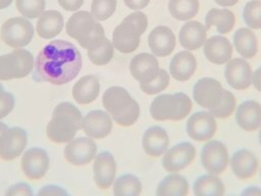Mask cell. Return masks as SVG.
Listing matches in <instances>:
<instances>
[{"mask_svg":"<svg viewBox=\"0 0 261 196\" xmlns=\"http://www.w3.org/2000/svg\"><path fill=\"white\" fill-rule=\"evenodd\" d=\"M49 155L46 150L33 147L27 150L20 161L21 169L24 176L31 180H40L49 169Z\"/></svg>","mask_w":261,"mask_h":196,"instance_id":"obj_14","label":"cell"},{"mask_svg":"<svg viewBox=\"0 0 261 196\" xmlns=\"http://www.w3.org/2000/svg\"><path fill=\"white\" fill-rule=\"evenodd\" d=\"M143 34L144 32L136 23L124 17L113 31L112 44L119 52L130 53L139 47Z\"/></svg>","mask_w":261,"mask_h":196,"instance_id":"obj_11","label":"cell"},{"mask_svg":"<svg viewBox=\"0 0 261 196\" xmlns=\"http://www.w3.org/2000/svg\"><path fill=\"white\" fill-rule=\"evenodd\" d=\"M205 57L214 64H225L231 59L232 45L227 38L215 35L207 39L203 45Z\"/></svg>","mask_w":261,"mask_h":196,"instance_id":"obj_21","label":"cell"},{"mask_svg":"<svg viewBox=\"0 0 261 196\" xmlns=\"http://www.w3.org/2000/svg\"><path fill=\"white\" fill-rule=\"evenodd\" d=\"M116 176V162L113 155L108 151L96 154L93 163V177L96 186L106 190L113 185Z\"/></svg>","mask_w":261,"mask_h":196,"instance_id":"obj_15","label":"cell"},{"mask_svg":"<svg viewBox=\"0 0 261 196\" xmlns=\"http://www.w3.org/2000/svg\"><path fill=\"white\" fill-rule=\"evenodd\" d=\"M258 138H259V143L261 145V130L259 131V135H258Z\"/></svg>","mask_w":261,"mask_h":196,"instance_id":"obj_51","label":"cell"},{"mask_svg":"<svg viewBox=\"0 0 261 196\" xmlns=\"http://www.w3.org/2000/svg\"><path fill=\"white\" fill-rule=\"evenodd\" d=\"M64 158L73 165H86L90 163L97 154L96 143L90 137L73 138L63 150Z\"/></svg>","mask_w":261,"mask_h":196,"instance_id":"obj_13","label":"cell"},{"mask_svg":"<svg viewBox=\"0 0 261 196\" xmlns=\"http://www.w3.org/2000/svg\"><path fill=\"white\" fill-rule=\"evenodd\" d=\"M170 81V76L165 69H159L158 75L150 82L140 84L141 90L147 95H155L165 90Z\"/></svg>","mask_w":261,"mask_h":196,"instance_id":"obj_37","label":"cell"},{"mask_svg":"<svg viewBox=\"0 0 261 196\" xmlns=\"http://www.w3.org/2000/svg\"><path fill=\"white\" fill-rule=\"evenodd\" d=\"M189 183L185 177L172 173L165 177L156 190L157 196H186L189 193Z\"/></svg>","mask_w":261,"mask_h":196,"instance_id":"obj_31","label":"cell"},{"mask_svg":"<svg viewBox=\"0 0 261 196\" xmlns=\"http://www.w3.org/2000/svg\"><path fill=\"white\" fill-rule=\"evenodd\" d=\"M7 129H8V127H7L4 122H1V121H0V139L2 138L4 132H5Z\"/></svg>","mask_w":261,"mask_h":196,"instance_id":"obj_50","label":"cell"},{"mask_svg":"<svg viewBox=\"0 0 261 196\" xmlns=\"http://www.w3.org/2000/svg\"><path fill=\"white\" fill-rule=\"evenodd\" d=\"M15 105L14 96L9 92L0 93V119L7 116L13 109Z\"/></svg>","mask_w":261,"mask_h":196,"instance_id":"obj_41","label":"cell"},{"mask_svg":"<svg viewBox=\"0 0 261 196\" xmlns=\"http://www.w3.org/2000/svg\"><path fill=\"white\" fill-rule=\"evenodd\" d=\"M242 196H261V188L259 187H248L241 194Z\"/></svg>","mask_w":261,"mask_h":196,"instance_id":"obj_47","label":"cell"},{"mask_svg":"<svg viewBox=\"0 0 261 196\" xmlns=\"http://www.w3.org/2000/svg\"><path fill=\"white\" fill-rule=\"evenodd\" d=\"M82 66L80 51L64 40H54L47 44L39 52L35 62L38 79L53 85L69 83L76 78Z\"/></svg>","mask_w":261,"mask_h":196,"instance_id":"obj_1","label":"cell"},{"mask_svg":"<svg viewBox=\"0 0 261 196\" xmlns=\"http://www.w3.org/2000/svg\"><path fill=\"white\" fill-rule=\"evenodd\" d=\"M230 167L239 180H248L254 177L258 169V159L254 153L247 149L236 151L230 160Z\"/></svg>","mask_w":261,"mask_h":196,"instance_id":"obj_24","label":"cell"},{"mask_svg":"<svg viewBox=\"0 0 261 196\" xmlns=\"http://www.w3.org/2000/svg\"><path fill=\"white\" fill-rule=\"evenodd\" d=\"M113 52L114 46L112 41L104 37L88 49V57L92 63L96 65H104L112 59Z\"/></svg>","mask_w":261,"mask_h":196,"instance_id":"obj_34","label":"cell"},{"mask_svg":"<svg viewBox=\"0 0 261 196\" xmlns=\"http://www.w3.org/2000/svg\"><path fill=\"white\" fill-rule=\"evenodd\" d=\"M3 91H4V88H3V86H2V84H1V83H0V93H1V92H3Z\"/></svg>","mask_w":261,"mask_h":196,"instance_id":"obj_52","label":"cell"},{"mask_svg":"<svg viewBox=\"0 0 261 196\" xmlns=\"http://www.w3.org/2000/svg\"><path fill=\"white\" fill-rule=\"evenodd\" d=\"M141 192L142 183L134 175H122L113 182V194L115 196H139Z\"/></svg>","mask_w":261,"mask_h":196,"instance_id":"obj_35","label":"cell"},{"mask_svg":"<svg viewBox=\"0 0 261 196\" xmlns=\"http://www.w3.org/2000/svg\"><path fill=\"white\" fill-rule=\"evenodd\" d=\"M66 32L87 50L105 37L103 27L91 12L86 10L76 11L68 18Z\"/></svg>","mask_w":261,"mask_h":196,"instance_id":"obj_4","label":"cell"},{"mask_svg":"<svg viewBox=\"0 0 261 196\" xmlns=\"http://www.w3.org/2000/svg\"><path fill=\"white\" fill-rule=\"evenodd\" d=\"M159 69L157 58L150 53L137 54L129 62V71L140 84L152 81L158 75Z\"/></svg>","mask_w":261,"mask_h":196,"instance_id":"obj_20","label":"cell"},{"mask_svg":"<svg viewBox=\"0 0 261 196\" xmlns=\"http://www.w3.org/2000/svg\"><path fill=\"white\" fill-rule=\"evenodd\" d=\"M200 8L199 0H169L168 11L178 20H189L196 16Z\"/></svg>","mask_w":261,"mask_h":196,"instance_id":"obj_33","label":"cell"},{"mask_svg":"<svg viewBox=\"0 0 261 196\" xmlns=\"http://www.w3.org/2000/svg\"><path fill=\"white\" fill-rule=\"evenodd\" d=\"M35 67L32 53L25 49L16 48L10 53L0 56V80L21 79L31 74Z\"/></svg>","mask_w":261,"mask_h":196,"instance_id":"obj_6","label":"cell"},{"mask_svg":"<svg viewBox=\"0 0 261 196\" xmlns=\"http://www.w3.org/2000/svg\"><path fill=\"white\" fill-rule=\"evenodd\" d=\"M38 196H65L68 195L67 191L56 185L44 186L38 193Z\"/></svg>","mask_w":261,"mask_h":196,"instance_id":"obj_43","label":"cell"},{"mask_svg":"<svg viewBox=\"0 0 261 196\" xmlns=\"http://www.w3.org/2000/svg\"><path fill=\"white\" fill-rule=\"evenodd\" d=\"M117 0H93L91 4V13L98 20L108 19L115 11Z\"/></svg>","mask_w":261,"mask_h":196,"instance_id":"obj_39","label":"cell"},{"mask_svg":"<svg viewBox=\"0 0 261 196\" xmlns=\"http://www.w3.org/2000/svg\"><path fill=\"white\" fill-rule=\"evenodd\" d=\"M243 17L250 29H261V0H250L243 9Z\"/></svg>","mask_w":261,"mask_h":196,"instance_id":"obj_36","label":"cell"},{"mask_svg":"<svg viewBox=\"0 0 261 196\" xmlns=\"http://www.w3.org/2000/svg\"><path fill=\"white\" fill-rule=\"evenodd\" d=\"M224 77L228 85L236 90H246L252 84V68L245 58H232L225 63Z\"/></svg>","mask_w":261,"mask_h":196,"instance_id":"obj_16","label":"cell"},{"mask_svg":"<svg viewBox=\"0 0 261 196\" xmlns=\"http://www.w3.org/2000/svg\"><path fill=\"white\" fill-rule=\"evenodd\" d=\"M236 107H237V101H236L234 95L230 91L226 90L221 103L216 108H214L213 110H211L209 112L212 113V115L215 118L216 117L217 118H226L234 112Z\"/></svg>","mask_w":261,"mask_h":196,"instance_id":"obj_40","label":"cell"},{"mask_svg":"<svg viewBox=\"0 0 261 196\" xmlns=\"http://www.w3.org/2000/svg\"><path fill=\"white\" fill-rule=\"evenodd\" d=\"M28 143L27 132L19 127L8 128L0 139V158L12 160L19 156Z\"/></svg>","mask_w":261,"mask_h":196,"instance_id":"obj_17","label":"cell"},{"mask_svg":"<svg viewBox=\"0 0 261 196\" xmlns=\"http://www.w3.org/2000/svg\"><path fill=\"white\" fill-rule=\"evenodd\" d=\"M196 148L190 142L178 143L163 154L162 166L169 173H178L188 167L195 159Z\"/></svg>","mask_w":261,"mask_h":196,"instance_id":"obj_10","label":"cell"},{"mask_svg":"<svg viewBox=\"0 0 261 196\" xmlns=\"http://www.w3.org/2000/svg\"><path fill=\"white\" fill-rule=\"evenodd\" d=\"M100 92L99 79L94 75L81 78L72 88V96L79 104H89L96 100Z\"/></svg>","mask_w":261,"mask_h":196,"instance_id":"obj_27","label":"cell"},{"mask_svg":"<svg viewBox=\"0 0 261 196\" xmlns=\"http://www.w3.org/2000/svg\"><path fill=\"white\" fill-rule=\"evenodd\" d=\"M236 23L233 12L227 8H211L205 16V27L210 29L215 27L220 34L229 33Z\"/></svg>","mask_w":261,"mask_h":196,"instance_id":"obj_30","label":"cell"},{"mask_svg":"<svg viewBox=\"0 0 261 196\" xmlns=\"http://www.w3.org/2000/svg\"><path fill=\"white\" fill-rule=\"evenodd\" d=\"M192 101L185 93L161 94L150 105V114L155 120H181L192 110Z\"/></svg>","mask_w":261,"mask_h":196,"instance_id":"obj_5","label":"cell"},{"mask_svg":"<svg viewBox=\"0 0 261 196\" xmlns=\"http://www.w3.org/2000/svg\"><path fill=\"white\" fill-rule=\"evenodd\" d=\"M214 1H215V3H217L220 6L229 7V6H232V5L237 4V2L239 0H214Z\"/></svg>","mask_w":261,"mask_h":196,"instance_id":"obj_48","label":"cell"},{"mask_svg":"<svg viewBox=\"0 0 261 196\" xmlns=\"http://www.w3.org/2000/svg\"><path fill=\"white\" fill-rule=\"evenodd\" d=\"M237 124L244 131L253 132L261 128V104L254 100L241 103L236 111Z\"/></svg>","mask_w":261,"mask_h":196,"instance_id":"obj_25","label":"cell"},{"mask_svg":"<svg viewBox=\"0 0 261 196\" xmlns=\"http://www.w3.org/2000/svg\"><path fill=\"white\" fill-rule=\"evenodd\" d=\"M169 138L167 132L158 126L147 129L142 138V146L144 151L152 156L159 157L168 149Z\"/></svg>","mask_w":261,"mask_h":196,"instance_id":"obj_23","label":"cell"},{"mask_svg":"<svg viewBox=\"0 0 261 196\" xmlns=\"http://www.w3.org/2000/svg\"><path fill=\"white\" fill-rule=\"evenodd\" d=\"M17 10L25 18H37L45 11V0H15Z\"/></svg>","mask_w":261,"mask_h":196,"instance_id":"obj_38","label":"cell"},{"mask_svg":"<svg viewBox=\"0 0 261 196\" xmlns=\"http://www.w3.org/2000/svg\"><path fill=\"white\" fill-rule=\"evenodd\" d=\"M186 130L189 137L195 141H209L217 131L216 119L209 111H197L188 118Z\"/></svg>","mask_w":261,"mask_h":196,"instance_id":"obj_12","label":"cell"},{"mask_svg":"<svg viewBox=\"0 0 261 196\" xmlns=\"http://www.w3.org/2000/svg\"><path fill=\"white\" fill-rule=\"evenodd\" d=\"M175 35L166 26L155 27L148 37V45L155 56L165 57L171 54L175 48Z\"/></svg>","mask_w":261,"mask_h":196,"instance_id":"obj_19","label":"cell"},{"mask_svg":"<svg viewBox=\"0 0 261 196\" xmlns=\"http://www.w3.org/2000/svg\"><path fill=\"white\" fill-rule=\"evenodd\" d=\"M197 69V59L189 50L177 52L170 61L169 71L171 77L178 82L190 80Z\"/></svg>","mask_w":261,"mask_h":196,"instance_id":"obj_26","label":"cell"},{"mask_svg":"<svg viewBox=\"0 0 261 196\" xmlns=\"http://www.w3.org/2000/svg\"><path fill=\"white\" fill-rule=\"evenodd\" d=\"M178 40L184 49L189 51L197 50L207 40V29L205 24L198 20H188L179 30Z\"/></svg>","mask_w":261,"mask_h":196,"instance_id":"obj_22","label":"cell"},{"mask_svg":"<svg viewBox=\"0 0 261 196\" xmlns=\"http://www.w3.org/2000/svg\"><path fill=\"white\" fill-rule=\"evenodd\" d=\"M102 103L111 118L121 127H129L140 117L138 102L122 87L108 88L103 94Z\"/></svg>","mask_w":261,"mask_h":196,"instance_id":"obj_3","label":"cell"},{"mask_svg":"<svg viewBox=\"0 0 261 196\" xmlns=\"http://www.w3.org/2000/svg\"><path fill=\"white\" fill-rule=\"evenodd\" d=\"M81 111L70 102H61L54 108L46 127L47 137L54 143H66L74 138L82 128Z\"/></svg>","mask_w":261,"mask_h":196,"instance_id":"obj_2","label":"cell"},{"mask_svg":"<svg viewBox=\"0 0 261 196\" xmlns=\"http://www.w3.org/2000/svg\"><path fill=\"white\" fill-rule=\"evenodd\" d=\"M201 163L208 174L219 176L224 173L229 163L226 146L217 140L207 142L201 151Z\"/></svg>","mask_w":261,"mask_h":196,"instance_id":"obj_9","label":"cell"},{"mask_svg":"<svg viewBox=\"0 0 261 196\" xmlns=\"http://www.w3.org/2000/svg\"><path fill=\"white\" fill-rule=\"evenodd\" d=\"M12 0H0V9H4L11 4Z\"/></svg>","mask_w":261,"mask_h":196,"instance_id":"obj_49","label":"cell"},{"mask_svg":"<svg viewBox=\"0 0 261 196\" xmlns=\"http://www.w3.org/2000/svg\"><path fill=\"white\" fill-rule=\"evenodd\" d=\"M0 37L9 47L22 48L33 40L34 27L25 17H11L3 22Z\"/></svg>","mask_w":261,"mask_h":196,"instance_id":"obj_7","label":"cell"},{"mask_svg":"<svg viewBox=\"0 0 261 196\" xmlns=\"http://www.w3.org/2000/svg\"><path fill=\"white\" fill-rule=\"evenodd\" d=\"M123 1L128 8L134 10H140L142 8H145L150 2V0H123Z\"/></svg>","mask_w":261,"mask_h":196,"instance_id":"obj_45","label":"cell"},{"mask_svg":"<svg viewBox=\"0 0 261 196\" xmlns=\"http://www.w3.org/2000/svg\"><path fill=\"white\" fill-rule=\"evenodd\" d=\"M59 5L67 11H75L82 7L84 0H58Z\"/></svg>","mask_w":261,"mask_h":196,"instance_id":"obj_44","label":"cell"},{"mask_svg":"<svg viewBox=\"0 0 261 196\" xmlns=\"http://www.w3.org/2000/svg\"><path fill=\"white\" fill-rule=\"evenodd\" d=\"M233 46L242 58H253L258 52V39L250 28H240L233 35Z\"/></svg>","mask_w":261,"mask_h":196,"instance_id":"obj_29","label":"cell"},{"mask_svg":"<svg viewBox=\"0 0 261 196\" xmlns=\"http://www.w3.org/2000/svg\"><path fill=\"white\" fill-rule=\"evenodd\" d=\"M5 194L7 196H33L34 192L27 183H17L11 186Z\"/></svg>","mask_w":261,"mask_h":196,"instance_id":"obj_42","label":"cell"},{"mask_svg":"<svg viewBox=\"0 0 261 196\" xmlns=\"http://www.w3.org/2000/svg\"><path fill=\"white\" fill-rule=\"evenodd\" d=\"M63 24V16L59 11L47 10L38 17L36 30L41 38L51 39L61 32Z\"/></svg>","mask_w":261,"mask_h":196,"instance_id":"obj_28","label":"cell"},{"mask_svg":"<svg viewBox=\"0 0 261 196\" xmlns=\"http://www.w3.org/2000/svg\"><path fill=\"white\" fill-rule=\"evenodd\" d=\"M252 84L255 89L261 92V66L258 67L252 75Z\"/></svg>","mask_w":261,"mask_h":196,"instance_id":"obj_46","label":"cell"},{"mask_svg":"<svg viewBox=\"0 0 261 196\" xmlns=\"http://www.w3.org/2000/svg\"><path fill=\"white\" fill-rule=\"evenodd\" d=\"M225 91L219 81L207 77L200 79L195 84L193 97L199 106L211 111L221 103Z\"/></svg>","mask_w":261,"mask_h":196,"instance_id":"obj_8","label":"cell"},{"mask_svg":"<svg viewBox=\"0 0 261 196\" xmlns=\"http://www.w3.org/2000/svg\"><path fill=\"white\" fill-rule=\"evenodd\" d=\"M193 191L196 196H223L225 187L218 176L207 174L195 181Z\"/></svg>","mask_w":261,"mask_h":196,"instance_id":"obj_32","label":"cell"},{"mask_svg":"<svg viewBox=\"0 0 261 196\" xmlns=\"http://www.w3.org/2000/svg\"><path fill=\"white\" fill-rule=\"evenodd\" d=\"M112 118L107 111L91 110L83 116L82 129L92 139H103L112 130Z\"/></svg>","mask_w":261,"mask_h":196,"instance_id":"obj_18","label":"cell"}]
</instances>
